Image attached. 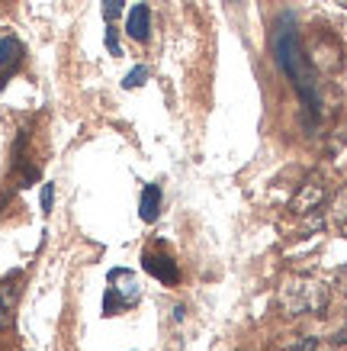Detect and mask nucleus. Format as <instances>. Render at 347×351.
I'll list each match as a JSON object with an SVG mask.
<instances>
[{"label": "nucleus", "instance_id": "obj_13", "mask_svg": "<svg viewBox=\"0 0 347 351\" xmlns=\"http://www.w3.org/2000/svg\"><path fill=\"white\" fill-rule=\"evenodd\" d=\"M106 49H110V55H123V45H119V36H116V29H113V23L106 26Z\"/></svg>", "mask_w": 347, "mask_h": 351}, {"label": "nucleus", "instance_id": "obj_20", "mask_svg": "<svg viewBox=\"0 0 347 351\" xmlns=\"http://www.w3.org/2000/svg\"><path fill=\"white\" fill-rule=\"evenodd\" d=\"M229 3H242V0H229Z\"/></svg>", "mask_w": 347, "mask_h": 351}, {"label": "nucleus", "instance_id": "obj_16", "mask_svg": "<svg viewBox=\"0 0 347 351\" xmlns=\"http://www.w3.org/2000/svg\"><path fill=\"white\" fill-rule=\"evenodd\" d=\"M335 284H337V290H341V293H347V265L341 267V271H337V277H335Z\"/></svg>", "mask_w": 347, "mask_h": 351}, {"label": "nucleus", "instance_id": "obj_12", "mask_svg": "<svg viewBox=\"0 0 347 351\" xmlns=\"http://www.w3.org/2000/svg\"><path fill=\"white\" fill-rule=\"evenodd\" d=\"M123 7H126V0H103V20L113 23L123 13Z\"/></svg>", "mask_w": 347, "mask_h": 351}, {"label": "nucleus", "instance_id": "obj_9", "mask_svg": "<svg viewBox=\"0 0 347 351\" xmlns=\"http://www.w3.org/2000/svg\"><path fill=\"white\" fill-rule=\"evenodd\" d=\"M331 226H335L341 235H347V187L335 197V206H331Z\"/></svg>", "mask_w": 347, "mask_h": 351}, {"label": "nucleus", "instance_id": "obj_1", "mask_svg": "<svg viewBox=\"0 0 347 351\" xmlns=\"http://www.w3.org/2000/svg\"><path fill=\"white\" fill-rule=\"evenodd\" d=\"M274 58H277V64H280V71L293 81V87L299 90L305 107L312 110V113H318V110H322V97H318V84H316V75H312V64H309L305 49H303V43H299V26H296L293 13H283L280 23H277Z\"/></svg>", "mask_w": 347, "mask_h": 351}, {"label": "nucleus", "instance_id": "obj_17", "mask_svg": "<svg viewBox=\"0 0 347 351\" xmlns=\"http://www.w3.org/2000/svg\"><path fill=\"white\" fill-rule=\"evenodd\" d=\"M316 348H318V341H316V339H303L293 351H316Z\"/></svg>", "mask_w": 347, "mask_h": 351}, {"label": "nucleus", "instance_id": "obj_4", "mask_svg": "<svg viewBox=\"0 0 347 351\" xmlns=\"http://www.w3.org/2000/svg\"><path fill=\"white\" fill-rule=\"evenodd\" d=\"M322 203H325V184L312 178V181L299 184V193L293 197V213H316V210H322Z\"/></svg>", "mask_w": 347, "mask_h": 351}, {"label": "nucleus", "instance_id": "obj_6", "mask_svg": "<svg viewBox=\"0 0 347 351\" xmlns=\"http://www.w3.org/2000/svg\"><path fill=\"white\" fill-rule=\"evenodd\" d=\"M20 58H23V45L13 36H0V84L13 75V68L20 64Z\"/></svg>", "mask_w": 347, "mask_h": 351}, {"label": "nucleus", "instance_id": "obj_5", "mask_svg": "<svg viewBox=\"0 0 347 351\" xmlns=\"http://www.w3.org/2000/svg\"><path fill=\"white\" fill-rule=\"evenodd\" d=\"M142 265H145V271L151 277H158L161 284H177V280H180V271H177V265H174V258H170V255H155V252H145V255H142Z\"/></svg>", "mask_w": 347, "mask_h": 351}, {"label": "nucleus", "instance_id": "obj_7", "mask_svg": "<svg viewBox=\"0 0 347 351\" xmlns=\"http://www.w3.org/2000/svg\"><path fill=\"white\" fill-rule=\"evenodd\" d=\"M126 32L136 43H148V36H151V10H148L145 3L132 7V13H129V20H126Z\"/></svg>", "mask_w": 347, "mask_h": 351}, {"label": "nucleus", "instance_id": "obj_10", "mask_svg": "<svg viewBox=\"0 0 347 351\" xmlns=\"http://www.w3.org/2000/svg\"><path fill=\"white\" fill-rule=\"evenodd\" d=\"M13 303H16V290L0 287V329H7L13 319Z\"/></svg>", "mask_w": 347, "mask_h": 351}, {"label": "nucleus", "instance_id": "obj_3", "mask_svg": "<svg viewBox=\"0 0 347 351\" xmlns=\"http://www.w3.org/2000/svg\"><path fill=\"white\" fill-rule=\"evenodd\" d=\"M138 297H142V287L132 271L126 267H116L110 271V287H106V297H103V316H116L119 309H129L136 306Z\"/></svg>", "mask_w": 347, "mask_h": 351}, {"label": "nucleus", "instance_id": "obj_2", "mask_svg": "<svg viewBox=\"0 0 347 351\" xmlns=\"http://www.w3.org/2000/svg\"><path fill=\"white\" fill-rule=\"evenodd\" d=\"M280 306L286 316H318L328 306V287L312 277H290L280 287Z\"/></svg>", "mask_w": 347, "mask_h": 351}, {"label": "nucleus", "instance_id": "obj_15", "mask_svg": "<svg viewBox=\"0 0 347 351\" xmlns=\"http://www.w3.org/2000/svg\"><path fill=\"white\" fill-rule=\"evenodd\" d=\"M36 181H39V171H36V168H23V174H20V187H32Z\"/></svg>", "mask_w": 347, "mask_h": 351}, {"label": "nucleus", "instance_id": "obj_19", "mask_svg": "<svg viewBox=\"0 0 347 351\" xmlns=\"http://www.w3.org/2000/svg\"><path fill=\"white\" fill-rule=\"evenodd\" d=\"M335 3H341V7H347V0H335Z\"/></svg>", "mask_w": 347, "mask_h": 351}, {"label": "nucleus", "instance_id": "obj_18", "mask_svg": "<svg viewBox=\"0 0 347 351\" xmlns=\"http://www.w3.org/2000/svg\"><path fill=\"white\" fill-rule=\"evenodd\" d=\"M335 341H337V345H344V348H347V322H344V326H341V332H337V335H335Z\"/></svg>", "mask_w": 347, "mask_h": 351}, {"label": "nucleus", "instance_id": "obj_14", "mask_svg": "<svg viewBox=\"0 0 347 351\" xmlns=\"http://www.w3.org/2000/svg\"><path fill=\"white\" fill-rule=\"evenodd\" d=\"M55 203V184H42V213H52Z\"/></svg>", "mask_w": 347, "mask_h": 351}, {"label": "nucleus", "instance_id": "obj_11", "mask_svg": "<svg viewBox=\"0 0 347 351\" xmlns=\"http://www.w3.org/2000/svg\"><path fill=\"white\" fill-rule=\"evenodd\" d=\"M145 81H148V68H145V64H138V68H132V71L126 75L123 87H126V90H136V87H142Z\"/></svg>", "mask_w": 347, "mask_h": 351}, {"label": "nucleus", "instance_id": "obj_8", "mask_svg": "<svg viewBox=\"0 0 347 351\" xmlns=\"http://www.w3.org/2000/svg\"><path fill=\"white\" fill-rule=\"evenodd\" d=\"M161 213V187L158 184H145L142 187V200H138V216L145 223H155Z\"/></svg>", "mask_w": 347, "mask_h": 351}]
</instances>
